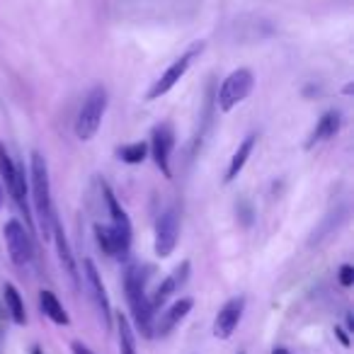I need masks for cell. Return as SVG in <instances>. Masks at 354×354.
Instances as JSON below:
<instances>
[{
    "mask_svg": "<svg viewBox=\"0 0 354 354\" xmlns=\"http://www.w3.org/2000/svg\"><path fill=\"white\" fill-rule=\"evenodd\" d=\"M272 354H289V352H286L284 347H279V349H274V352H272Z\"/></svg>",
    "mask_w": 354,
    "mask_h": 354,
    "instance_id": "484cf974",
    "label": "cell"
},
{
    "mask_svg": "<svg viewBox=\"0 0 354 354\" xmlns=\"http://www.w3.org/2000/svg\"><path fill=\"white\" fill-rule=\"evenodd\" d=\"M172 146H175V131H172V124L162 122L153 129V136H151V153H153V160L156 165L160 167V172L165 177H172L170 170V153Z\"/></svg>",
    "mask_w": 354,
    "mask_h": 354,
    "instance_id": "9c48e42d",
    "label": "cell"
},
{
    "mask_svg": "<svg viewBox=\"0 0 354 354\" xmlns=\"http://www.w3.org/2000/svg\"><path fill=\"white\" fill-rule=\"evenodd\" d=\"M102 194H104V204L109 209V216H112V238H114V257H127L129 248H131V221H129L127 212L119 207L117 197L109 189L107 183H102Z\"/></svg>",
    "mask_w": 354,
    "mask_h": 354,
    "instance_id": "277c9868",
    "label": "cell"
},
{
    "mask_svg": "<svg viewBox=\"0 0 354 354\" xmlns=\"http://www.w3.org/2000/svg\"><path fill=\"white\" fill-rule=\"evenodd\" d=\"M71 349H73V354H95V352H90L83 342H73V344H71Z\"/></svg>",
    "mask_w": 354,
    "mask_h": 354,
    "instance_id": "603a6c76",
    "label": "cell"
},
{
    "mask_svg": "<svg viewBox=\"0 0 354 354\" xmlns=\"http://www.w3.org/2000/svg\"><path fill=\"white\" fill-rule=\"evenodd\" d=\"M124 291H127L129 308L133 315V325L143 337H153V320H156V310H153L151 301L146 294V274L141 267H129L127 277H124Z\"/></svg>",
    "mask_w": 354,
    "mask_h": 354,
    "instance_id": "7a4b0ae2",
    "label": "cell"
},
{
    "mask_svg": "<svg viewBox=\"0 0 354 354\" xmlns=\"http://www.w3.org/2000/svg\"><path fill=\"white\" fill-rule=\"evenodd\" d=\"M148 156V143L143 141H136V143H127V146L119 148V158H122L127 165H138L143 162Z\"/></svg>",
    "mask_w": 354,
    "mask_h": 354,
    "instance_id": "ffe728a7",
    "label": "cell"
},
{
    "mask_svg": "<svg viewBox=\"0 0 354 354\" xmlns=\"http://www.w3.org/2000/svg\"><path fill=\"white\" fill-rule=\"evenodd\" d=\"M51 238L56 241V250H59L61 265L66 267V274H68L71 281H73V284L78 286V267H75V260H73V255H71L68 241H66V233H64V228H61L59 218L54 221V231H51Z\"/></svg>",
    "mask_w": 354,
    "mask_h": 354,
    "instance_id": "9a60e30c",
    "label": "cell"
},
{
    "mask_svg": "<svg viewBox=\"0 0 354 354\" xmlns=\"http://www.w3.org/2000/svg\"><path fill=\"white\" fill-rule=\"evenodd\" d=\"M243 310H245V299H243V296H236V299L226 301V304L221 306V310L216 313V320H214V335H216L218 339L231 337L233 330L241 323Z\"/></svg>",
    "mask_w": 354,
    "mask_h": 354,
    "instance_id": "8fae6325",
    "label": "cell"
},
{
    "mask_svg": "<svg viewBox=\"0 0 354 354\" xmlns=\"http://www.w3.org/2000/svg\"><path fill=\"white\" fill-rule=\"evenodd\" d=\"M83 272H85V281H88L90 296H93V301H95V306H97L100 315H102L104 325L109 328V323H112V306H109V296L102 284V277H100V272L93 260H83Z\"/></svg>",
    "mask_w": 354,
    "mask_h": 354,
    "instance_id": "30bf717a",
    "label": "cell"
},
{
    "mask_svg": "<svg viewBox=\"0 0 354 354\" xmlns=\"http://www.w3.org/2000/svg\"><path fill=\"white\" fill-rule=\"evenodd\" d=\"M187 279H189V262L185 260L180 267H175V272H172V274L167 277V279L162 281L160 286H158L156 294H153L151 299H148V301H151V306H153V310L162 308V306L167 304V299H170V296L175 294L177 289H183L185 281H187Z\"/></svg>",
    "mask_w": 354,
    "mask_h": 354,
    "instance_id": "7c38bea8",
    "label": "cell"
},
{
    "mask_svg": "<svg viewBox=\"0 0 354 354\" xmlns=\"http://www.w3.org/2000/svg\"><path fill=\"white\" fill-rule=\"evenodd\" d=\"M192 306H194L192 299L175 301V304H172L165 313H160V320H158V323H153V335H156V333L158 335H167L177 323H180V320L187 318V313L192 310Z\"/></svg>",
    "mask_w": 354,
    "mask_h": 354,
    "instance_id": "4fadbf2b",
    "label": "cell"
},
{
    "mask_svg": "<svg viewBox=\"0 0 354 354\" xmlns=\"http://www.w3.org/2000/svg\"><path fill=\"white\" fill-rule=\"evenodd\" d=\"M30 354H44V352H41V347H37V344H35V347H32V352Z\"/></svg>",
    "mask_w": 354,
    "mask_h": 354,
    "instance_id": "d4e9b609",
    "label": "cell"
},
{
    "mask_svg": "<svg viewBox=\"0 0 354 354\" xmlns=\"http://www.w3.org/2000/svg\"><path fill=\"white\" fill-rule=\"evenodd\" d=\"M252 85H255V78H252L250 71L248 68L233 71L221 83V90H218V109L221 112H231L233 107H238L252 93Z\"/></svg>",
    "mask_w": 354,
    "mask_h": 354,
    "instance_id": "5b68a950",
    "label": "cell"
},
{
    "mask_svg": "<svg viewBox=\"0 0 354 354\" xmlns=\"http://www.w3.org/2000/svg\"><path fill=\"white\" fill-rule=\"evenodd\" d=\"M104 112H107V90L102 85H97V88L90 90L88 97L80 104L78 119H75V136L80 141H90L97 133Z\"/></svg>",
    "mask_w": 354,
    "mask_h": 354,
    "instance_id": "3957f363",
    "label": "cell"
},
{
    "mask_svg": "<svg viewBox=\"0 0 354 354\" xmlns=\"http://www.w3.org/2000/svg\"><path fill=\"white\" fill-rule=\"evenodd\" d=\"M335 335H337L339 342H342L344 347H349V337H347V335H344V330H342V328H335Z\"/></svg>",
    "mask_w": 354,
    "mask_h": 354,
    "instance_id": "cb8c5ba5",
    "label": "cell"
},
{
    "mask_svg": "<svg viewBox=\"0 0 354 354\" xmlns=\"http://www.w3.org/2000/svg\"><path fill=\"white\" fill-rule=\"evenodd\" d=\"M0 207H3V192H0Z\"/></svg>",
    "mask_w": 354,
    "mask_h": 354,
    "instance_id": "4316f807",
    "label": "cell"
},
{
    "mask_svg": "<svg viewBox=\"0 0 354 354\" xmlns=\"http://www.w3.org/2000/svg\"><path fill=\"white\" fill-rule=\"evenodd\" d=\"M117 325H119V352L122 354H138L136 352V337H133L131 323H129L127 315H119Z\"/></svg>",
    "mask_w": 354,
    "mask_h": 354,
    "instance_id": "d6986e66",
    "label": "cell"
},
{
    "mask_svg": "<svg viewBox=\"0 0 354 354\" xmlns=\"http://www.w3.org/2000/svg\"><path fill=\"white\" fill-rule=\"evenodd\" d=\"M3 236H6V245H8V255L15 262L17 267L30 265L32 255H35V245H32V238L27 233V228L22 226L17 218H10L3 228Z\"/></svg>",
    "mask_w": 354,
    "mask_h": 354,
    "instance_id": "8992f818",
    "label": "cell"
},
{
    "mask_svg": "<svg viewBox=\"0 0 354 354\" xmlns=\"http://www.w3.org/2000/svg\"><path fill=\"white\" fill-rule=\"evenodd\" d=\"M339 127H342V117H339V112H335V109L325 112L323 117L318 119V124H315V129H313V133H310L306 148H313L315 143L328 141V138H335V136H337V131H339Z\"/></svg>",
    "mask_w": 354,
    "mask_h": 354,
    "instance_id": "5bb4252c",
    "label": "cell"
},
{
    "mask_svg": "<svg viewBox=\"0 0 354 354\" xmlns=\"http://www.w3.org/2000/svg\"><path fill=\"white\" fill-rule=\"evenodd\" d=\"M39 306H41V310L46 313V318H51L56 325H68V313H66V308L61 306V301L56 299L54 291H41V294H39Z\"/></svg>",
    "mask_w": 354,
    "mask_h": 354,
    "instance_id": "e0dca14e",
    "label": "cell"
},
{
    "mask_svg": "<svg viewBox=\"0 0 354 354\" xmlns=\"http://www.w3.org/2000/svg\"><path fill=\"white\" fill-rule=\"evenodd\" d=\"M95 241H97L100 250H102L104 255L114 257V238H112V231H109V226H102V223H97V226H95Z\"/></svg>",
    "mask_w": 354,
    "mask_h": 354,
    "instance_id": "44dd1931",
    "label": "cell"
},
{
    "mask_svg": "<svg viewBox=\"0 0 354 354\" xmlns=\"http://www.w3.org/2000/svg\"><path fill=\"white\" fill-rule=\"evenodd\" d=\"M339 284L347 286V289L354 284V267L352 265H342V267H339Z\"/></svg>",
    "mask_w": 354,
    "mask_h": 354,
    "instance_id": "7402d4cb",
    "label": "cell"
},
{
    "mask_svg": "<svg viewBox=\"0 0 354 354\" xmlns=\"http://www.w3.org/2000/svg\"><path fill=\"white\" fill-rule=\"evenodd\" d=\"M180 236V212L177 207H167L156 221V255L170 257Z\"/></svg>",
    "mask_w": 354,
    "mask_h": 354,
    "instance_id": "52a82bcc",
    "label": "cell"
},
{
    "mask_svg": "<svg viewBox=\"0 0 354 354\" xmlns=\"http://www.w3.org/2000/svg\"><path fill=\"white\" fill-rule=\"evenodd\" d=\"M255 141L257 138L252 136H245L241 141V146H238V151L233 153V158H231V162H228V170H226V183H233L238 177V172L245 167V162H248V158L252 156V148H255Z\"/></svg>",
    "mask_w": 354,
    "mask_h": 354,
    "instance_id": "2e32d148",
    "label": "cell"
},
{
    "mask_svg": "<svg viewBox=\"0 0 354 354\" xmlns=\"http://www.w3.org/2000/svg\"><path fill=\"white\" fill-rule=\"evenodd\" d=\"M202 49H204L202 44L192 46V49H189L187 54L180 56V59H177L175 64L167 66L165 73H162L160 78H158L156 83L151 85V90H148V100H158V97H162L165 93H170V90L177 85V80H183V78H185V73H187L189 66H192V59H194V56H197Z\"/></svg>",
    "mask_w": 354,
    "mask_h": 354,
    "instance_id": "ba28073f",
    "label": "cell"
},
{
    "mask_svg": "<svg viewBox=\"0 0 354 354\" xmlns=\"http://www.w3.org/2000/svg\"><path fill=\"white\" fill-rule=\"evenodd\" d=\"M30 187H32V202H35V214L39 231L44 238H51L56 221L54 204H51V185H49V167L41 153H32V165H30Z\"/></svg>",
    "mask_w": 354,
    "mask_h": 354,
    "instance_id": "6da1fadb",
    "label": "cell"
},
{
    "mask_svg": "<svg viewBox=\"0 0 354 354\" xmlns=\"http://www.w3.org/2000/svg\"><path fill=\"white\" fill-rule=\"evenodd\" d=\"M3 294H6V306H8V310H10L12 320H15L17 325H25V320H27L25 301H22L20 291L15 289V284H6V286H3Z\"/></svg>",
    "mask_w": 354,
    "mask_h": 354,
    "instance_id": "ac0fdd59",
    "label": "cell"
}]
</instances>
